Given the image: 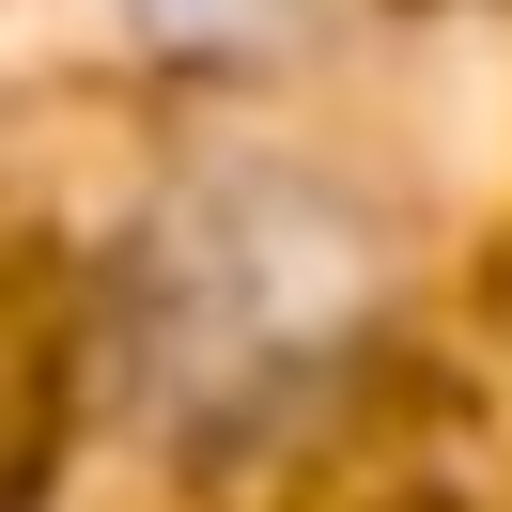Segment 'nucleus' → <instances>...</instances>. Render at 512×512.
<instances>
[{"label": "nucleus", "instance_id": "1", "mask_svg": "<svg viewBox=\"0 0 512 512\" xmlns=\"http://www.w3.org/2000/svg\"><path fill=\"white\" fill-rule=\"evenodd\" d=\"M125 16H140L156 47H280L311 0H125Z\"/></svg>", "mask_w": 512, "mask_h": 512}]
</instances>
